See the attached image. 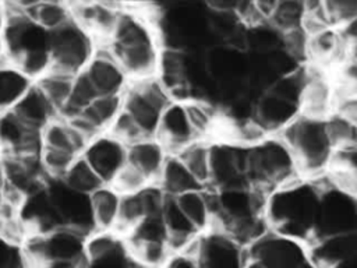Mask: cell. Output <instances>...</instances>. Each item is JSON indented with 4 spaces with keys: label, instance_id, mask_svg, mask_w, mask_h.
<instances>
[{
    "label": "cell",
    "instance_id": "obj_14",
    "mask_svg": "<svg viewBox=\"0 0 357 268\" xmlns=\"http://www.w3.org/2000/svg\"><path fill=\"white\" fill-rule=\"evenodd\" d=\"M109 184L127 163V145L109 131L95 137L81 155Z\"/></svg>",
    "mask_w": 357,
    "mask_h": 268
},
{
    "label": "cell",
    "instance_id": "obj_11",
    "mask_svg": "<svg viewBox=\"0 0 357 268\" xmlns=\"http://www.w3.org/2000/svg\"><path fill=\"white\" fill-rule=\"evenodd\" d=\"M46 188L64 226L79 232L85 237L96 230L92 222L89 195L71 190L60 179L47 180Z\"/></svg>",
    "mask_w": 357,
    "mask_h": 268
},
{
    "label": "cell",
    "instance_id": "obj_49",
    "mask_svg": "<svg viewBox=\"0 0 357 268\" xmlns=\"http://www.w3.org/2000/svg\"><path fill=\"white\" fill-rule=\"evenodd\" d=\"M3 193H4V181H3L1 169H0V204H1V201H3Z\"/></svg>",
    "mask_w": 357,
    "mask_h": 268
},
{
    "label": "cell",
    "instance_id": "obj_37",
    "mask_svg": "<svg viewBox=\"0 0 357 268\" xmlns=\"http://www.w3.org/2000/svg\"><path fill=\"white\" fill-rule=\"evenodd\" d=\"M77 158H79V156H77L71 152L54 149V148H43V147L39 154L40 166H42V170H43L45 176L47 177V180L61 179Z\"/></svg>",
    "mask_w": 357,
    "mask_h": 268
},
{
    "label": "cell",
    "instance_id": "obj_36",
    "mask_svg": "<svg viewBox=\"0 0 357 268\" xmlns=\"http://www.w3.org/2000/svg\"><path fill=\"white\" fill-rule=\"evenodd\" d=\"M305 17V3L297 0L276 1L269 22L280 34L301 28Z\"/></svg>",
    "mask_w": 357,
    "mask_h": 268
},
{
    "label": "cell",
    "instance_id": "obj_21",
    "mask_svg": "<svg viewBox=\"0 0 357 268\" xmlns=\"http://www.w3.org/2000/svg\"><path fill=\"white\" fill-rule=\"evenodd\" d=\"M28 127L42 131L52 120L59 117L57 110L43 95V92L35 85L25 92V95L18 100V103L11 109Z\"/></svg>",
    "mask_w": 357,
    "mask_h": 268
},
{
    "label": "cell",
    "instance_id": "obj_15",
    "mask_svg": "<svg viewBox=\"0 0 357 268\" xmlns=\"http://www.w3.org/2000/svg\"><path fill=\"white\" fill-rule=\"evenodd\" d=\"M93 84L98 95H123L130 84V78L119 64L116 57L105 45H98L93 57L84 68Z\"/></svg>",
    "mask_w": 357,
    "mask_h": 268
},
{
    "label": "cell",
    "instance_id": "obj_19",
    "mask_svg": "<svg viewBox=\"0 0 357 268\" xmlns=\"http://www.w3.org/2000/svg\"><path fill=\"white\" fill-rule=\"evenodd\" d=\"M301 113L300 106L271 91L262 92L255 100L254 119L269 134H279Z\"/></svg>",
    "mask_w": 357,
    "mask_h": 268
},
{
    "label": "cell",
    "instance_id": "obj_28",
    "mask_svg": "<svg viewBox=\"0 0 357 268\" xmlns=\"http://www.w3.org/2000/svg\"><path fill=\"white\" fill-rule=\"evenodd\" d=\"M156 184L167 197L173 198L191 190L205 188L199 184V181L194 177V174L188 170V168L176 154L169 155L156 180Z\"/></svg>",
    "mask_w": 357,
    "mask_h": 268
},
{
    "label": "cell",
    "instance_id": "obj_13",
    "mask_svg": "<svg viewBox=\"0 0 357 268\" xmlns=\"http://www.w3.org/2000/svg\"><path fill=\"white\" fill-rule=\"evenodd\" d=\"M73 21L84 28L96 43H105L113 35L126 8L119 3H70Z\"/></svg>",
    "mask_w": 357,
    "mask_h": 268
},
{
    "label": "cell",
    "instance_id": "obj_29",
    "mask_svg": "<svg viewBox=\"0 0 357 268\" xmlns=\"http://www.w3.org/2000/svg\"><path fill=\"white\" fill-rule=\"evenodd\" d=\"M28 17L47 32L57 29L73 21L70 3L63 1H29L22 3Z\"/></svg>",
    "mask_w": 357,
    "mask_h": 268
},
{
    "label": "cell",
    "instance_id": "obj_18",
    "mask_svg": "<svg viewBox=\"0 0 357 268\" xmlns=\"http://www.w3.org/2000/svg\"><path fill=\"white\" fill-rule=\"evenodd\" d=\"M307 248L308 258L314 265L318 268H333L357 255V232L318 237Z\"/></svg>",
    "mask_w": 357,
    "mask_h": 268
},
{
    "label": "cell",
    "instance_id": "obj_46",
    "mask_svg": "<svg viewBox=\"0 0 357 268\" xmlns=\"http://www.w3.org/2000/svg\"><path fill=\"white\" fill-rule=\"evenodd\" d=\"M357 124V96L337 94L335 110Z\"/></svg>",
    "mask_w": 357,
    "mask_h": 268
},
{
    "label": "cell",
    "instance_id": "obj_25",
    "mask_svg": "<svg viewBox=\"0 0 357 268\" xmlns=\"http://www.w3.org/2000/svg\"><path fill=\"white\" fill-rule=\"evenodd\" d=\"M184 105L197 138L213 142L223 121L222 113L206 99L191 98Z\"/></svg>",
    "mask_w": 357,
    "mask_h": 268
},
{
    "label": "cell",
    "instance_id": "obj_22",
    "mask_svg": "<svg viewBox=\"0 0 357 268\" xmlns=\"http://www.w3.org/2000/svg\"><path fill=\"white\" fill-rule=\"evenodd\" d=\"M162 219L167 232L172 251L191 248L201 236V233L178 208L173 197L167 198L162 211Z\"/></svg>",
    "mask_w": 357,
    "mask_h": 268
},
{
    "label": "cell",
    "instance_id": "obj_31",
    "mask_svg": "<svg viewBox=\"0 0 357 268\" xmlns=\"http://www.w3.org/2000/svg\"><path fill=\"white\" fill-rule=\"evenodd\" d=\"M74 77L75 75H71L50 67L42 77H39L35 81V85L43 92V95L54 106L59 116L63 113V110L68 105Z\"/></svg>",
    "mask_w": 357,
    "mask_h": 268
},
{
    "label": "cell",
    "instance_id": "obj_16",
    "mask_svg": "<svg viewBox=\"0 0 357 268\" xmlns=\"http://www.w3.org/2000/svg\"><path fill=\"white\" fill-rule=\"evenodd\" d=\"M156 137L166 145L170 154H177L197 141L184 102L172 100L163 110Z\"/></svg>",
    "mask_w": 357,
    "mask_h": 268
},
{
    "label": "cell",
    "instance_id": "obj_4",
    "mask_svg": "<svg viewBox=\"0 0 357 268\" xmlns=\"http://www.w3.org/2000/svg\"><path fill=\"white\" fill-rule=\"evenodd\" d=\"M300 179L303 174L297 159L279 134H269L248 149V186L269 194Z\"/></svg>",
    "mask_w": 357,
    "mask_h": 268
},
{
    "label": "cell",
    "instance_id": "obj_50",
    "mask_svg": "<svg viewBox=\"0 0 357 268\" xmlns=\"http://www.w3.org/2000/svg\"><path fill=\"white\" fill-rule=\"evenodd\" d=\"M303 268H318V267H317V265H314V264L310 261V262H308V264H305Z\"/></svg>",
    "mask_w": 357,
    "mask_h": 268
},
{
    "label": "cell",
    "instance_id": "obj_43",
    "mask_svg": "<svg viewBox=\"0 0 357 268\" xmlns=\"http://www.w3.org/2000/svg\"><path fill=\"white\" fill-rule=\"evenodd\" d=\"M282 47L289 52L297 61L307 59L308 32L301 27L282 34Z\"/></svg>",
    "mask_w": 357,
    "mask_h": 268
},
{
    "label": "cell",
    "instance_id": "obj_48",
    "mask_svg": "<svg viewBox=\"0 0 357 268\" xmlns=\"http://www.w3.org/2000/svg\"><path fill=\"white\" fill-rule=\"evenodd\" d=\"M333 268H357V255H354V257H351V258H349V260L335 265Z\"/></svg>",
    "mask_w": 357,
    "mask_h": 268
},
{
    "label": "cell",
    "instance_id": "obj_23",
    "mask_svg": "<svg viewBox=\"0 0 357 268\" xmlns=\"http://www.w3.org/2000/svg\"><path fill=\"white\" fill-rule=\"evenodd\" d=\"M324 176L329 184L357 197V142L336 148Z\"/></svg>",
    "mask_w": 357,
    "mask_h": 268
},
{
    "label": "cell",
    "instance_id": "obj_5",
    "mask_svg": "<svg viewBox=\"0 0 357 268\" xmlns=\"http://www.w3.org/2000/svg\"><path fill=\"white\" fill-rule=\"evenodd\" d=\"M172 102L167 91L155 77L130 81L123 94V112L144 137H155L166 106Z\"/></svg>",
    "mask_w": 357,
    "mask_h": 268
},
{
    "label": "cell",
    "instance_id": "obj_34",
    "mask_svg": "<svg viewBox=\"0 0 357 268\" xmlns=\"http://www.w3.org/2000/svg\"><path fill=\"white\" fill-rule=\"evenodd\" d=\"M60 180L71 190L85 195L93 194L98 188L106 184L82 156L74 161V163Z\"/></svg>",
    "mask_w": 357,
    "mask_h": 268
},
{
    "label": "cell",
    "instance_id": "obj_41",
    "mask_svg": "<svg viewBox=\"0 0 357 268\" xmlns=\"http://www.w3.org/2000/svg\"><path fill=\"white\" fill-rule=\"evenodd\" d=\"M337 94L357 96V56L349 54L332 70Z\"/></svg>",
    "mask_w": 357,
    "mask_h": 268
},
{
    "label": "cell",
    "instance_id": "obj_10",
    "mask_svg": "<svg viewBox=\"0 0 357 268\" xmlns=\"http://www.w3.org/2000/svg\"><path fill=\"white\" fill-rule=\"evenodd\" d=\"M195 254L201 268H245L248 261L247 248L218 229L199 236Z\"/></svg>",
    "mask_w": 357,
    "mask_h": 268
},
{
    "label": "cell",
    "instance_id": "obj_33",
    "mask_svg": "<svg viewBox=\"0 0 357 268\" xmlns=\"http://www.w3.org/2000/svg\"><path fill=\"white\" fill-rule=\"evenodd\" d=\"M211 147L212 142L197 140L176 154L202 187H209Z\"/></svg>",
    "mask_w": 357,
    "mask_h": 268
},
{
    "label": "cell",
    "instance_id": "obj_7",
    "mask_svg": "<svg viewBox=\"0 0 357 268\" xmlns=\"http://www.w3.org/2000/svg\"><path fill=\"white\" fill-rule=\"evenodd\" d=\"M315 239L357 232V197L328 181L321 184ZM314 239V240H315Z\"/></svg>",
    "mask_w": 357,
    "mask_h": 268
},
{
    "label": "cell",
    "instance_id": "obj_24",
    "mask_svg": "<svg viewBox=\"0 0 357 268\" xmlns=\"http://www.w3.org/2000/svg\"><path fill=\"white\" fill-rule=\"evenodd\" d=\"M174 201L201 234L212 229L215 209L211 190L206 187L191 190L174 197Z\"/></svg>",
    "mask_w": 357,
    "mask_h": 268
},
{
    "label": "cell",
    "instance_id": "obj_2",
    "mask_svg": "<svg viewBox=\"0 0 357 268\" xmlns=\"http://www.w3.org/2000/svg\"><path fill=\"white\" fill-rule=\"evenodd\" d=\"M319 195V183L305 177L271 191L265 202L271 230L308 246L317 233Z\"/></svg>",
    "mask_w": 357,
    "mask_h": 268
},
{
    "label": "cell",
    "instance_id": "obj_38",
    "mask_svg": "<svg viewBox=\"0 0 357 268\" xmlns=\"http://www.w3.org/2000/svg\"><path fill=\"white\" fill-rule=\"evenodd\" d=\"M326 128L329 137L335 145V149L339 147L350 145L357 142V124L342 116L337 112H332L326 119Z\"/></svg>",
    "mask_w": 357,
    "mask_h": 268
},
{
    "label": "cell",
    "instance_id": "obj_3",
    "mask_svg": "<svg viewBox=\"0 0 357 268\" xmlns=\"http://www.w3.org/2000/svg\"><path fill=\"white\" fill-rule=\"evenodd\" d=\"M279 135L294 154L303 177L318 179L328 172L335 145L325 119L300 113Z\"/></svg>",
    "mask_w": 357,
    "mask_h": 268
},
{
    "label": "cell",
    "instance_id": "obj_17",
    "mask_svg": "<svg viewBox=\"0 0 357 268\" xmlns=\"http://www.w3.org/2000/svg\"><path fill=\"white\" fill-rule=\"evenodd\" d=\"M349 54V47L340 28L326 27L308 34L307 60L311 64L332 70Z\"/></svg>",
    "mask_w": 357,
    "mask_h": 268
},
{
    "label": "cell",
    "instance_id": "obj_20",
    "mask_svg": "<svg viewBox=\"0 0 357 268\" xmlns=\"http://www.w3.org/2000/svg\"><path fill=\"white\" fill-rule=\"evenodd\" d=\"M170 152L155 137H144L127 147V163L138 169L151 183H156Z\"/></svg>",
    "mask_w": 357,
    "mask_h": 268
},
{
    "label": "cell",
    "instance_id": "obj_1",
    "mask_svg": "<svg viewBox=\"0 0 357 268\" xmlns=\"http://www.w3.org/2000/svg\"><path fill=\"white\" fill-rule=\"evenodd\" d=\"M98 45L109 49L130 81L156 75L163 46L152 11L126 6L113 35Z\"/></svg>",
    "mask_w": 357,
    "mask_h": 268
},
{
    "label": "cell",
    "instance_id": "obj_30",
    "mask_svg": "<svg viewBox=\"0 0 357 268\" xmlns=\"http://www.w3.org/2000/svg\"><path fill=\"white\" fill-rule=\"evenodd\" d=\"M32 84L18 67L0 59V112L11 110Z\"/></svg>",
    "mask_w": 357,
    "mask_h": 268
},
{
    "label": "cell",
    "instance_id": "obj_40",
    "mask_svg": "<svg viewBox=\"0 0 357 268\" xmlns=\"http://www.w3.org/2000/svg\"><path fill=\"white\" fill-rule=\"evenodd\" d=\"M119 194L131 195L142 191L151 181L132 165L126 163L109 183Z\"/></svg>",
    "mask_w": 357,
    "mask_h": 268
},
{
    "label": "cell",
    "instance_id": "obj_27",
    "mask_svg": "<svg viewBox=\"0 0 357 268\" xmlns=\"http://www.w3.org/2000/svg\"><path fill=\"white\" fill-rule=\"evenodd\" d=\"M42 147L71 152L81 156L89 144L64 117L59 116L40 131Z\"/></svg>",
    "mask_w": 357,
    "mask_h": 268
},
{
    "label": "cell",
    "instance_id": "obj_9",
    "mask_svg": "<svg viewBox=\"0 0 357 268\" xmlns=\"http://www.w3.org/2000/svg\"><path fill=\"white\" fill-rule=\"evenodd\" d=\"M248 149L225 141H213L211 147L209 188L248 186Z\"/></svg>",
    "mask_w": 357,
    "mask_h": 268
},
{
    "label": "cell",
    "instance_id": "obj_8",
    "mask_svg": "<svg viewBox=\"0 0 357 268\" xmlns=\"http://www.w3.org/2000/svg\"><path fill=\"white\" fill-rule=\"evenodd\" d=\"M248 257L266 268H303L310 262L307 244L269 230L247 248Z\"/></svg>",
    "mask_w": 357,
    "mask_h": 268
},
{
    "label": "cell",
    "instance_id": "obj_32",
    "mask_svg": "<svg viewBox=\"0 0 357 268\" xmlns=\"http://www.w3.org/2000/svg\"><path fill=\"white\" fill-rule=\"evenodd\" d=\"M121 112L123 95H100L79 113L86 117L99 133H106Z\"/></svg>",
    "mask_w": 357,
    "mask_h": 268
},
{
    "label": "cell",
    "instance_id": "obj_6",
    "mask_svg": "<svg viewBox=\"0 0 357 268\" xmlns=\"http://www.w3.org/2000/svg\"><path fill=\"white\" fill-rule=\"evenodd\" d=\"M96 40L77 22L70 21L63 28L52 32V66L63 73L77 75L81 73L96 50Z\"/></svg>",
    "mask_w": 357,
    "mask_h": 268
},
{
    "label": "cell",
    "instance_id": "obj_39",
    "mask_svg": "<svg viewBox=\"0 0 357 268\" xmlns=\"http://www.w3.org/2000/svg\"><path fill=\"white\" fill-rule=\"evenodd\" d=\"M304 80H305L304 67H300L297 71H294L291 74L278 77L276 81L272 84V87L268 91L300 106L301 95H303V89H304Z\"/></svg>",
    "mask_w": 357,
    "mask_h": 268
},
{
    "label": "cell",
    "instance_id": "obj_45",
    "mask_svg": "<svg viewBox=\"0 0 357 268\" xmlns=\"http://www.w3.org/2000/svg\"><path fill=\"white\" fill-rule=\"evenodd\" d=\"M162 268H201L197 254L192 250L172 251Z\"/></svg>",
    "mask_w": 357,
    "mask_h": 268
},
{
    "label": "cell",
    "instance_id": "obj_44",
    "mask_svg": "<svg viewBox=\"0 0 357 268\" xmlns=\"http://www.w3.org/2000/svg\"><path fill=\"white\" fill-rule=\"evenodd\" d=\"M0 268H31L21 244L0 236Z\"/></svg>",
    "mask_w": 357,
    "mask_h": 268
},
{
    "label": "cell",
    "instance_id": "obj_35",
    "mask_svg": "<svg viewBox=\"0 0 357 268\" xmlns=\"http://www.w3.org/2000/svg\"><path fill=\"white\" fill-rule=\"evenodd\" d=\"M126 250L124 239L116 232L95 230L86 237L85 255L88 262L98 261Z\"/></svg>",
    "mask_w": 357,
    "mask_h": 268
},
{
    "label": "cell",
    "instance_id": "obj_26",
    "mask_svg": "<svg viewBox=\"0 0 357 268\" xmlns=\"http://www.w3.org/2000/svg\"><path fill=\"white\" fill-rule=\"evenodd\" d=\"M121 197L110 184L102 186L89 195L92 222L96 230L116 232Z\"/></svg>",
    "mask_w": 357,
    "mask_h": 268
},
{
    "label": "cell",
    "instance_id": "obj_42",
    "mask_svg": "<svg viewBox=\"0 0 357 268\" xmlns=\"http://www.w3.org/2000/svg\"><path fill=\"white\" fill-rule=\"evenodd\" d=\"M324 4L332 27L343 28L357 20L356 0H331V1H324Z\"/></svg>",
    "mask_w": 357,
    "mask_h": 268
},
{
    "label": "cell",
    "instance_id": "obj_47",
    "mask_svg": "<svg viewBox=\"0 0 357 268\" xmlns=\"http://www.w3.org/2000/svg\"><path fill=\"white\" fill-rule=\"evenodd\" d=\"M39 268H88L86 258H56L43 262Z\"/></svg>",
    "mask_w": 357,
    "mask_h": 268
},
{
    "label": "cell",
    "instance_id": "obj_12",
    "mask_svg": "<svg viewBox=\"0 0 357 268\" xmlns=\"http://www.w3.org/2000/svg\"><path fill=\"white\" fill-rule=\"evenodd\" d=\"M304 89L301 95V113L326 119L336 106L337 87L332 71L310 64L304 67Z\"/></svg>",
    "mask_w": 357,
    "mask_h": 268
}]
</instances>
